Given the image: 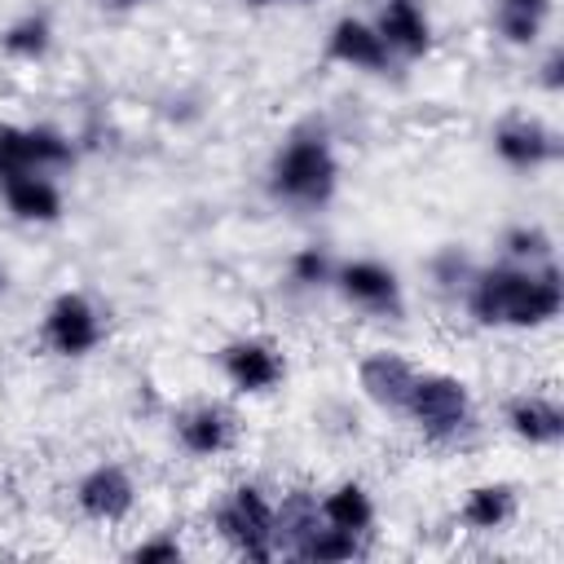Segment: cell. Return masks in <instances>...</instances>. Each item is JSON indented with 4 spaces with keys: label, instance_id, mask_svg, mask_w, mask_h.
Segmentation results:
<instances>
[{
    "label": "cell",
    "instance_id": "1",
    "mask_svg": "<svg viewBox=\"0 0 564 564\" xmlns=\"http://www.w3.org/2000/svg\"><path fill=\"white\" fill-rule=\"evenodd\" d=\"M463 295H467V313L480 326H546L564 308V282L551 260H542L538 269L533 264L471 269Z\"/></svg>",
    "mask_w": 564,
    "mask_h": 564
},
{
    "label": "cell",
    "instance_id": "2",
    "mask_svg": "<svg viewBox=\"0 0 564 564\" xmlns=\"http://www.w3.org/2000/svg\"><path fill=\"white\" fill-rule=\"evenodd\" d=\"M335 185H339V159L330 150V137L322 128H295L269 163L273 198L286 207L317 212L335 198Z\"/></svg>",
    "mask_w": 564,
    "mask_h": 564
},
{
    "label": "cell",
    "instance_id": "3",
    "mask_svg": "<svg viewBox=\"0 0 564 564\" xmlns=\"http://www.w3.org/2000/svg\"><path fill=\"white\" fill-rule=\"evenodd\" d=\"M401 414H410L414 427H419L427 441H436V445L458 441V436L471 427V419H476V414H471V392H467V383L454 379V375H432V370H419V379H414L410 401H405Z\"/></svg>",
    "mask_w": 564,
    "mask_h": 564
},
{
    "label": "cell",
    "instance_id": "4",
    "mask_svg": "<svg viewBox=\"0 0 564 564\" xmlns=\"http://www.w3.org/2000/svg\"><path fill=\"white\" fill-rule=\"evenodd\" d=\"M216 529L220 538L247 555V560H273V502L264 498L260 485H238L229 489V498L216 507Z\"/></svg>",
    "mask_w": 564,
    "mask_h": 564
},
{
    "label": "cell",
    "instance_id": "5",
    "mask_svg": "<svg viewBox=\"0 0 564 564\" xmlns=\"http://www.w3.org/2000/svg\"><path fill=\"white\" fill-rule=\"evenodd\" d=\"M106 326H101V313L88 295L79 291H62L48 313H44V344L57 352V357H88L97 344H101Z\"/></svg>",
    "mask_w": 564,
    "mask_h": 564
},
{
    "label": "cell",
    "instance_id": "6",
    "mask_svg": "<svg viewBox=\"0 0 564 564\" xmlns=\"http://www.w3.org/2000/svg\"><path fill=\"white\" fill-rule=\"evenodd\" d=\"M339 295L375 317H401L405 313V295H401V282L388 264L379 260H348V264H335V278Z\"/></svg>",
    "mask_w": 564,
    "mask_h": 564
},
{
    "label": "cell",
    "instance_id": "7",
    "mask_svg": "<svg viewBox=\"0 0 564 564\" xmlns=\"http://www.w3.org/2000/svg\"><path fill=\"white\" fill-rule=\"evenodd\" d=\"M75 159V145L57 128H0V176L4 172H53Z\"/></svg>",
    "mask_w": 564,
    "mask_h": 564
},
{
    "label": "cell",
    "instance_id": "8",
    "mask_svg": "<svg viewBox=\"0 0 564 564\" xmlns=\"http://www.w3.org/2000/svg\"><path fill=\"white\" fill-rule=\"evenodd\" d=\"M75 502H79V511H84L88 520L119 524V520L132 511V502H137V485H132V476H128L119 463H97L93 471L79 476Z\"/></svg>",
    "mask_w": 564,
    "mask_h": 564
},
{
    "label": "cell",
    "instance_id": "9",
    "mask_svg": "<svg viewBox=\"0 0 564 564\" xmlns=\"http://www.w3.org/2000/svg\"><path fill=\"white\" fill-rule=\"evenodd\" d=\"M494 154H498L507 167H516V172H533V167L560 159V137H555L542 119L516 115V119H502V123L494 128Z\"/></svg>",
    "mask_w": 564,
    "mask_h": 564
},
{
    "label": "cell",
    "instance_id": "10",
    "mask_svg": "<svg viewBox=\"0 0 564 564\" xmlns=\"http://www.w3.org/2000/svg\"><path fill=\"white\" fill-rule=\"evenodd\" d=\"M220 370L238 392H251V397L278 388L282 375H286L282 352L269 339H234V344H225L220 348Z\"/></svg>",
    "mask_w": 564,
    "mask_h": 564
},
{
    "label": "cell",
    "instance_id": "11",
    "mask_svg": "<svg viewBox=\"0 0 564 564\" xmlns=\"http://www.w3.org/2000/svg\"><path fill=\"white\" fill-rule=\"evenodd\" d=\"M414 379H419V370H414L401 352H388V348L361 357V366H357L361 392H366L375 405H383V410H405Z\"/></svg>",
    "mask_w": 564,
    "mask_h": 564
},
{
    "label": "cell",
    "instance_id": "12",
    "mask_svg": "<svg viewBox=\"0 0 564 564\" xmlns=\"http://www.w3.org/2000/svg\"><path fill=\"white\" fill-rule=\"evenodd\" d=\"M326 57L339 62V66H352V70H388L392 66V53L388 44L379 40V31L361 18H339L326 35Z\"/></svg>",
    "mask_w": 564,
    "mask_h": 564
},
{
    "label": "cell",
    "instance_id": "13",
    "mask_svg": "<svg viewBox=\"0 0 564 564\" xmlns=\"http://www.w3.org/2000/svg\"><path fill=\"white\" fill-rule=\"evenodd\" d=\"M375 31L392 57H423L432 48V22H427L419 0H388L379 9Z\"/></svg>",
    "mask_w": 564,
    "mask_h": 564
},
{
    "label": "cell",
    "instance_id": "14",
    "mask_svg": "<svg viewBox=\"0 0 564 564\" xmlns=\"http://www.w3.org/2000/svg\"><path fill=\"white\" fill-rule=\"evenodd\" d=\"M0 194H4V203L18 220L48 225V220L62 216V189L48 181V172H4Z\"/></svg>",
    "mask_w": 564,
    "mask_h": 564
},
{
    "label": "cell",
    "instance_id": "15",
    "mask_svg": "<svg viewBox=\"0 0 564 564\" xmlns=\"http://www.w3.org/2000/svg\"><path fill=\"white\" fill-rule=\"evenodd\" d=\"M507 427L529 445H560L564 441V410L555 397L524 392L507 405Z\"/></svg>",
    "mask_w": 564,
    "mask_h": 564
},
{
    "label": "cell",
    "instance_id": "16",
    "mask_svg": "<svg viewBox=\"0 0 564 564\" xmlns=\"http://www.w3.org/2000/svg\"><path fill=\"white\" fill-rule=\"evenodd\" d=\"M176 436H181V445L189 454L212 458V454L229 449V441H234V414L225 405H212V401L207 405H194V410H185L176 419Z\"/></svg>",
    "mask_w": 564,
    "mask_h": 564
},
{
    "label": "cell",
    "instance_id": "17",
    "mask_svg": "<svg viewBox=\"0 0 564 564\" xmlns=\"http://www.w3.org/2000/svg\"><path fill=\"white\" fill-rule=\"evenodd\" d=\"M317 511H322V524L344 529V533H357V538H366L370 524H375V502H370V494H366L357 480L335 485V489L317 502Z\"/></svg>",
    "mask_w": 564,
    "mask_h": 564
},
{
    "label": "cell",
    "instance_id": "18",
    "mask_svg": "<svg viewBox=\"0 0 564 564\" xmlns=\"http://www.w3.org/2000/svg\"><path fill=\"white\" fill-rule=\"evenodd\" d=\"M516 516V494L511 485H476L463 502V524L476 533H494Z\"/></svg>",
    "mask_w": 564,
    "mask_h": 564
},
{
    "label": "cell",
    "instance_id": "19",
    "mask_svg": "<svg viewBox=\"0 0 564 564\" xmlns=\"http://www.w3.org/2000/svg\"><path fill=\"white\" fill-rule=\"evenodd\" d=\"M551 18V0H498L494 22L507 44H533Z\"/></svg>",
    "mask_w": 564,
    "mask_h": 564
},
{
    "label": "cell",
    "instance_id": "20",
    "mask_svg": "<svg viewBox=\"0 0 564 564\" xmlns=\"http://www.w3.org/2000/svg\"><path fill=\"white\" fill-rule=\"evenodd\" d=\"M0 44H4L9 57H44L48 44H53V26H48L44 13H22L18 22L4 26Z\"/></svg>",
    "mask_w": 564,
    "mask_h": 564
},
{
    "label": "cell",
    "instance_id": "21",
    "mask_svg": "<svg viewBox=\"0 0 564 564\" xmlns=\"http://www.w3.org/2000/svg\"><path fill=\"white\" fill-rule=\"evenodd\" d=\"M361 555V538L357 533H344V529H330V524H317L300 546H295V560H352Z\"/></svg>",
    "mask_w": 564,
    "mask_h": 564
},
{
    "label": "cell",
    "instance_id": "22",
    "mask_svg": "<svg viewBox=\"0 0 564 564\" xmlns=\"http://www.w3.org/2000/svg\"><path fill=\"white\" fill-rule=\"evenodd\" d=\"M330 278H335V264H330V256L322 247H300L291 256V282H300V286H326Z\"/></svg>",
    "mask_w": 564,
    "mask_h": 564
},
{
    "label": "cell",
    "instance_id": "23",
    "mask_svg": "<svg viewBox=\"0 0 564 564\" xmlns=\"http://www.w3.org/2000/svg\"><path fill=\"white\" fill-rule=\"evenodd\" d=\"M507 251H511L516 260H529V264H533V260H551V238H546L538 225H533V229L520 225V229L507 234Z\"/></svg>",
    "mask_w": 564,
    "mask_h": 564
},
{
    "label": "cell",
    "instance_id": "24",
    "mask_svg": "<svg viewBox=\"0 0 564 564\" xmlns=\"http://www.w3.org/2000/svg\"><path fill=\"white\" fill-rule=\"evenodd\" d=\"M432 273H436L441 286H467L471 264H467V256H463L458 247H449V251H441V256L432 260Z\"/></svg>",
    "mask_w": 564,
    "mask_h": 564
},
{
    "label": "cell",
    "instance_id": "25",
    "mask_svg": "<svg viewBox=\"0 0 564 564\" xmlns=\"http://www.w3.org/2000/svg\"><path fill=\"white\" fill-rule=\"evenodd\" d=\"M181 555H185L181 542L167 538V533H163V538H145L141 546H132V560H137V564H176Z\"/></svg>",
    "mask_w": 564,
    "mask_h": 564
},
{
    "label": "cell",
    "instance_id": "26",
    "mask_svg": "<svg viewBox=\"0 0 564 564\" xmlns=\"http://www.w3.org/2000/svg\"><path fill=\"white\" fill-rule=\"evenodd\" d=\"M560 66H564V53H560V48H551V53H546V62H542V84H546L551 93L560 88Z\"/></svg>",
    "mask_w": 564,
    "mask_h": 564
},
{
    "label": "cell",
    "instance_id": "27",
    "mask_svg": "<svg viewBox=\"0 0 564 564\" xmlns=\"http://www.w3.org/2000/svg\"><path fill=\"white\" fill-rule=\"evenodd\" d=\"M101 4H110V9H137V4H150V0H101Z\"/></svg>",
    "mask_w": 564,
    "mask_h": 564
},
{
    "label": "cell",
    "instance_id": "28",
    "mask_svg": "<svg viewBox=\"0 0 564 564\" xmlns=\"http://www.w3.org/2000/svg\"><path fill=\"white\" fill-rule=\"evenodd\" d=\"M247 4H256V9H264V4H278V0H247Z\"/></svg>",
    "mask_w": 564,
    "mask_h": 564
},
{
    "label": "cell",
    "instance_id": "29",
    "mask_svg": "<svg viewBox=\"0 0 564 564\" xmlns=\"http://www.w3.org/2000/svg\"><path fill=\"white\" fill-rule=\"evenodd\" d=\"M300 4H313V0H300Z\"/></svg>",
    "mask_w": 564,
    "mask_h": 564
}]
</instances>
